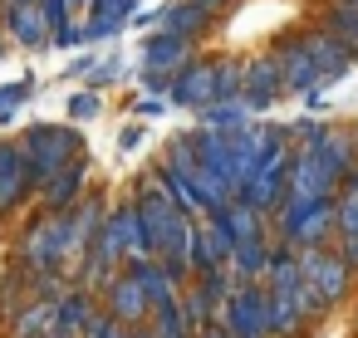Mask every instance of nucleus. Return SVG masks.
<instances>
[{
    "mask_svg": "<svg viewBox=\"0 0 358 338\" xmlns=\"http://www.w3.org/2000/svg\"><path fill=\"white\" fill-rule=\"evenodd\" d=\"M289 167H294V152H289V142L275 133V142L260 152V162H255V172H250V182H245L241 201H245V206H255L260 216L280 211V206H285V196H289Z\"/></svg>",
    "mask_w": 358,
    "mask_h": 338,
    "instance_id": "obj_1",
    "label": "nucleus"
},
{
    "mask_svg": "<svg viewBox=\"0 0 358 338\" xmlns=\"http://www.w3.org/2000/svg\"><path fill=\"white\" fill-rule=\"evenodd\" d=\"M20 265L40 279V274H59L69 265V211L64 216H40L25 240H20Z\"/></svg>",
    "mask_w": 358,
    "mask_h": 338,
    "instance_id": "obj_2",
    "label": "nucleus"
},
{
    "mask_svg": "<svg viewBox=\"0 0 358 338\" xmlns=\"http://www.w3.org/2000/svg\"><path fill=\"white\" fill-rule=\"evenodd\" d=\"M299 255V279L304 289L324 304V314L353 289V265L338 255V250H294Z\"/></svg>",
    "mask_w": 358,
    "mask_h": 338,
    "instance_id": "obj_3",
    "label": "nucleus"
},
{
    "mask_svg": "<svg viewBox=\"0 0 358 338\" xmlns=\"http://www.w3.org/2000/svg\"><path fill=\"white\" fill-rule=\"evenodd\" d=\"M20 147H25V157H30V167H35V177L40 182H50L55 172H64L69 162H79V147H84V138L74 133V128H30L25 138H20Z\"/></svg>",
    "mask_w": 358,
    "mask_h": 338,
    "instance_id": "obj_4",
    "label": "nucleus"
},
{
    "mask_svg": "<svg viewBox=\"0 0 358 338\" xmlns=\"http://www.w3.org/2000/svg\"><path fill=\"white\" fill-rule=\"evenodd\" d=\"M221 323L231 328V338H270V299H265V284H236L226 309H221Z\"/></svg>",
    "mask_w": 358,
    "mask_h": 338,
    "instance_id": "obj_5",
    "label": "nucleus"
},
{
    "mask_svg": "<svg viewBox=\"0 0 358 338\" xmlns=\"http://www.w3.org/2000/svg\"><path fill=\"white\" fill-rule=\"evenodd\" d=\"M35 191H40V177H35L25 147L20 142H0V216L20 211Z\"/></svg>",
    "mask_w": 358,
    "mask_h": 338,
    "instance_id": "obj_6",
    "label": "nucleus"
},
{
    "mask_svg": "<svg viewBox=\"0 0 358 338\" xmlns=\"http://www.w3.org/2000/svg\"><path fill=\"white\" fill-rule=\"evenodd\" d=\"M103 309H108L123 328L152 323V304H148V294H143V284H138L133 270H118V274L103 284Z\"/></svg>",
    "mask_w": 358,
    "mask_h": 338,
    "instance_id": "obj_7",
    "label": "nucleus"
},
{
    "mask_svg": "<svg viewBox=\"0 0 358 338\" xmlns=\"http://www.w3.org/2000/svg\"><path fill=\"white\" fill-rule=\"evenodd\" d=\"M84 182H89V167H84V162H69L64 172H55L50 182H40V206H45V216L74 211L79 196H84Z\"/></svg>",
    "mask_w": 358,
    "mask_h": 338,
    "instance_id": "obj_8",
    "label": "nucleus"
},
{
    "mask_svg": "<svg viewBox=\"0 0 358 338\" xmlns=\"http://www.w3.org/2000/svg\"><path fill=\"white\" fill-rule=\"evenodd\" d=\"M108 226H113V235H118V245H123V260H128V265L152 260V250H148V230H143V216H138V201H123V206L108 216Z\"/></svg>",
    "mask_w": 358,
    "mask_h": 338,
    "instance_id": "obj_9",
    "label": "nucleus"
},
{
    "mask_svg": "<svg viewBox=\"0 0 358 338\" xmlns=\"http://www.w3.org/2000/svg\"><path fill=\"white\" fill-rule=\"evenodd\" d=\"M172 94H177V103H192V108L221 103V94H216V64H192V69H182V74L172 79Z\"/></svg>",
    "mask_w": 358,
    "mask_h": 338,
    "instance_id": "obj_10",
    "label": "nucleus"
},
{
    "mask_svg": "<svg viewBox=\"0 0 358 338\" xmlns=\"http://www.w3.org/2000/svg\"><path fill=\"white\" fill-rule=\"evenodd\" d=\"M94 314H99V309H94V294L74 284V289L55 304V333H50V338H79V333L89 328Z\"/></svg>",
    "mask_w": 358,
    "mask_h": 338,
    "instance_id": "obj_11",
    "label": "nucleus"
},
{
    "mask_svg": "<svg viewBox=\"0 0 358 338\" xmlns=\"http://www.w3.org/2000/svg\"><path fill=\"white\" fill-rule=\"evenodd\" d=\"M280 89H285V74H280V64H270V59H255V64L245 69L241 98H245V108H265V103H275V98H280Z\"/></svg>",
    "mask_w": 358,
    "mask_h": 338,
    "instance_id": "obj_12",
    "label": "nucleus"
},
{
    "mask_svg": "<svg viewBox=\"0 0 358 338\" xmlns=\"http://www.w3.org/2000/svg\"><path fill=\"white\" fill-rule=\"evenodd\" d=\"M182 59H187V35H157V40L148 45V84L162 89L167 69H177Z\"/></svg>",
    "mask_w": 358,
    "mask_h": 338,
    "instance_id": "obj_13",
    "label": "nucleus"
},
{
    "mask_svg": "<svg viewBox=\"0 0 358 338\" xmlns=\"http://www.w3.org/2000/svg\"><path fill=\"white\" fill-rule=\"evenodd\" d=\"M338 255L358 270V186L353 182L338 191Z\"/></svg>",
    "mask_w": 358,
    "mask_h": 338,
    "instance_id": "obj_14",
    "label": "nucleus"
},
{
    "mask_svg": "<svg viewBox=\"0 0 358 338\" xmlns=\"http://www.w3.org/2000/svg\"><path fill=\"white\" fill-rule=\"evenodd\" d=\"M216 221L231 230V240H236V245H245V240H260V235H265V216H260L255 206H245V201H231L226 211H216Z\"/></svg>",
    "mask_w": 358,
    "mask_h": 338,
    "instance_id": "obj_15",
    "label": "nucleus"
},
{
    "mask_svg": "<svg viewBox=\"0 0 358 338\" xmlns=\"http://www.w3.org/2000/svg\"><path fill=\"white\" fill-rule=\"evenodd\" d=\"M10 328H15V338H50L55 333V299H30L25 309H15Z\"/></svg>",
    "mask_w": 358,
    "mask_h": 338,
    "instance_id": "obj_16",
    "label": "nucleus"
},
{
    "mask_svg": "<svg viewBox=\"0 0 358 338\" xmlns=\"http://www.w3.org/2000/svg\"><path fill=\"white\" fill-rule=\"evenodd\" d=\"M201 20H206V10L201 6H172L167 10V20H162V35H182V30H201Z\"/></svg>",
    "mask_w": 358,
    "mask_h": 338,
    "instance_id": "obj_17",
    "label": "nucleus"
},
{
    "mask_svg": "<svg viewBox=\"0 0 358 338\" xmlns=\"http://www.w3.org/2000/svg\"><path fill=\"white\" fill-rule=\"evenodd\" d=\"M45 20H50L45 10L20 6V10H15V30H20V40H25V45H40V40H45Z\"/></svg>",
    "mask_w": 358,
    "mask_h": 338,
    "instance_id": "obj_18",
    "label": "nucleus"
},
{
    "mask_svg": "<svg viewBox=\"0 0 358 338\" xmlns=\"http://www.w3.org/2000/svg\"><path fill=\"white\" fill-rule=\"evenodd\" d=\"M128 6H133V0H99V10H103V20L94 25V30H113L123 15H128Z\"/></svg>",
    "mask_w": 358,
    "mask_h": 338,
    "instance_id": "obj_19",
    "label": "nucleus"
},
{
    "mask_svg": "<svg viewBox=\"0 0 358 338\" xmlns=\"http://www.w3.org/2000/svg\"><path fill=\"white\" fill-rule=\"evenodd\" d=\"M334 30H343V35H348V45H358V6L334 10Z\"/></svg>",
    "mask_w": 358,
    "mask_h": 338,
    "instance_id": "obj_20",
    "label": "nucleus"
},
{
    "mask_svg": "<svg viewBox=\"0 0 358 338\" xmlns=\"http://www.w3.org/2000/svg\"><path fill=\"white\" fill-rule=\"evenodd\" d=\"M25 103V84H6L0 89V118H10V108Z\"/></svg>",
    "mask_w": 358,
    "mask_h": 338,
    "instance_id": "obj_21",
    "label": "nucleus"
},
{
    "mask_svg": "<svg viewBox=\"0 0 358 338\" xmlns=\"http://www.w3.org/2000/svg\"><path fill=\"white\" fill-rule=\"evenodd\" d=\"M69 113H74V118L84 123V118H94V113H99V98H94V94H79V98L69 103Z\"/></svg>",
    "mask_w": 358,
    "mask_h": 338,
    "instance_id": "obj_22",
    "label": "nucleus"
},
{
    "mask_svg": "<svg viewBox=\"0 0 358 338\" xmlns=\"http://www.w3.org/2000/svg\"><path fill=\"white\" fill-rule=\"evenodd\" d=\"M196 338H231V328H226V323H211V328H206V333H196Z\"/></svg>",
    "mask_w": 358,
    "mask_h": 338,
    "instance_id": "obj_23",
    "label": "nucleus"
},
{
    "mask_svg": "<svg viewBox=\"0 0 358 338\" xmlns=\"http://www.w3.org/2000/svg\"><path fill=\"white\" fill-rule=\"evenodd\" d=\"M108 338H133V328H123V323H118V328H113Z\"/></svg>",
    "mask_w": 358,
    "mask_h": 338,
    "instance_id": "obj_24",
    "label": "nucleus"
},
{
    "mask_svg": "<svg viewBox=\"0 0 358 338\" xmlns=\"http://www.w3.org/2000/svg\"><path fill=\"white\" fill-rule=\"evenodd\" d=\"M192 6H201V10H216V6H221V0H192Z\"/></svg>",
    "mask_w": 358,
    "mask_h": 338,
    "instance_id": "obj_25",
    "label": "nucleus"
},
{
    "mask_svg": "<svg viewBox=\"0 0 358 338\" xmlns=\"http://www.w3.org/2000/svg\"><path fill=\"white\" fill-rule=\"evenodd\" d=\"M348 6H358V0H348Z\"/></svg>",
    "mask_w": 358,
    "mask_h": 338,
    "instance_id": "obj_26",
    "label": "nucleus"
}]
</instances>
